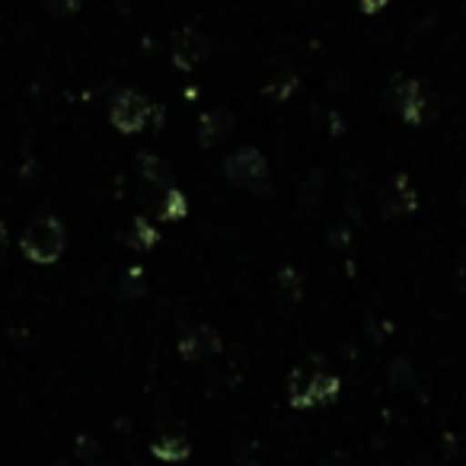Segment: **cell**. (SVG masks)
I'll list each match as a JSON object with an SVG mask.
<instances>
[{"instance_id": "obj_1", "label": "cell", "mask_w": 466, "mask_h": 466, "mask_svg": "<svg viewBox=\"0 0 466 466\" xmlns=\"http://www.w3.org/2000/svg\"><path fill=\"white\" fill-rule=\"evenodd\" d=\"M339 396V377L329 374L319 364H300L291 374L288 383V402L294 409H313V406H329Z\"/></svg>"}, {"instance_id": "obj_2", "label": "cell", "mask_w": 466, "mask_h": 466, "mask_svg": "<svg viewBox=\"0 0 466 466\" xmlns=\"http://www.w3.org/2000/svg\"><path fill=\"white\" fill-rule=\"evenodd\" d=\"M65 243H67L65 224H61L58 218H52V214L33 218V224L23 233V253H26V259L35 262V266H52V262H58L61 253H65Z\"/></svg>"}, {"instance_id": "obj_3", "label": "cell", "mask_w": 466, "mask_h": 466, "mask_svg": "<svg viewBox=\"0 0 466 466\" xmlns=\"http://www.w3.org/2000/svg\"><path fill=\"white\" fill-rule=\"evenodd\" d=\"M224 173L230 182H237V186H243V188H253V192H266L268 188V163H266V157L253 147H243L233 157H227Z\"/></svg>"}, {"instance_id": "obj_4", "label": "cell", "mask_w": 466, "mask_h": 466, "mask_svg": "<svg viewBox=\"0 0 466 466\" xmlns=\"http://www.w3.org/2000/svg\"><path fill=\"white\" fill-rule=\"evenodd\" d=\"M147 118H150V103L141 96V93L125 90V93H118V96L112 99L109 122L116 125L118 131H125V135H135V131H141L144 125H147Z\"/></svg>"}, {"instance_id": "obj_5", "label": "cell", "mask_w": 466, "mask_h": 466, "mask_svg": "<svg viewBox=\"0 0 466 466\" xmlns=\"http://www.w3.org/2000/svg\"><path fill=\"white\" fill-rule=\"evenodd\" d=\"M390 96H393V106L409 125H421L431 112V99H428V90L419 80H396Z\"/></svg>"}, {"instance_id": "obj_6", "label": "cell", "mask_w": 466, "mask_h": 466, "mask_svg": "<svg viewBox=\"0 0 466 466\" xmlns=\"http://www.w3.org/2000/svg\"><path fill=\"white\" fill-rule=\"evenodd\" d=\"M220 351V336L211 329V326L205 323H192L182 329L179 336V355L186 358V361L198 364V361H208V358H214Z\"/></svg>"}, {"instance_id": "obj_7", "label": "cell", "mask_w": 466, "mask_h": 466, "mask_svg": "<svg viewBox=\"0 0 466 466\" xmlns=\"http://www.w3.org/2000/svg\"><path fill=\"white\" fill-rule=\"evenodd\" d=\"M415 205H419V195H415L412 182H409L406 176H393L380 195L383 214H387V218H406V214L415 211Z\"/></svg>"}, {"instance_id": "obj_8", "label": "cell", "mask_w": 466, "mask_h": 466, "mask_svg": "<svg viewBox=\"0 0 466 466\" xmlns=\"http://www.w3.org/2000/svg\"><path fill=\"white\" fill-rule=\"evenodd\" d=\"M208 52H211V42L198 29H182V35L173 46V61L182 71H192V67H198L208 58Z\"/></svg>"}, {"instance_id": "obj_9", "label": "cell", "mask_w": 466, "mask_h": 466, "mask_svg": "<svg viewBox=\"0 0 466 466\" xmlns=\"http://www.w3.org/2000/svg\"><path fill=\"white\" fill-rule=\"evenodd\" d=\"M233 131V116L230 109H224V106H218V109H208L205 116H201L198 122V141L205 144V147H214V144H220L227 135Z\"/></svg>"}, {"instance_id": "obj_10", "label": "cell", "mask_w": 466, "mask_h": 466, "mask_svg": "<svg viewBox=\"0 0 466 466\" xmlns=\"http://www.w3.org/2000/svg\"><path fill=\"white\" fill-rule=\"evenodd\" d=\"M188 451H192V444H188V438L182 431L160 434V438L150 444V453H154L157 460H163V463H182V460L188 457Z\"/></svg>"}, {"instance_id": "obj_11", "label": "cell", "mask_w": 466, "mask_h": 466, "mask_svg": "<svg viewBox=\"0 0 466 466\" xmlns=\"http://www.w3.org/2000/svg\"><path fill=\"white\" fill-rule=\"evenodd\" d=\"M186 214V198H182V192H176V188H167V195H163V211L160 218L163 220H176Z\"/></svg>"}, {"instance_id": "obj_12", "label": "cell", "mask_w": 466, "mask_h": 466, "mask_svg": "<svg viewBox=\"0 0 466 466\" xmlns=\"http://www.w3.org/2000/svg\"><path fill=\"white\" fill-rule=\"evenodd\" d=\"M131 243L137 249H150L157 243V230L147 224V220H135V233H131Z\"/></svg>"}, {"instance_id": "obj_13", "label": "cell", "mask_w": 466, "mask_h": 466, "mask_svg": "<svg viewBox=\"0 0 466 466\" xmlns=\"http://www.w3.org/2000/svg\"><path fill=\"white\" fill-rule=\"evenodd\" d=\"M42 4L58 16H67V14H74V10H80V0H42Z\"/></svg>"}, {"instance_id": "obj_14", "label": "cell", "mask_w": 466, "mask_h": 466, "mask_svg": "<svg viewBox=\"0 0 466 466\" xmlns=\"http://www.w3.org/2000/svg\"><path fill=\"white\" fill-rule=\"evenodd\" d=\"M144 173H147L150 179L160 182V186H163V182H169V176H167V169H163V163L154 160V157H144Z\"/></svg>"}, {"instance_id": "obj_15", "label": "cell", "mask_w": 466, "mask_h": 466, "mask_svg": "<svg viewBox=\"0 0 466 466\" xmlns=\"http://www.w3.org/2000/svg\"><path fill=\"white\" fill-rule=\"evenodd\" d=\"M358 7H361V14H377L387 7V0H358Z\"/></svg>"}, {"instance_id": "obj_16", "label": "cell", "mask_w": 466, "mask_h": 466, "mask_svg": "<svg viewBox=\"0 0 466 466\" xmlns=\"http://www.w3.org/2000/svg\"><path fill=\"white\" fill-rule=\"evenodd\" d=\"M4 247H7V227L0 224V249H4Z\"/></svg>"}, {"instance_id": "obj_17", "label": "cell", "mask_w": 466, "mask_h": 466, "mask_svg": "<svg viewBox=\"0 0 466 466\" xmlns=\"http://www.w3.org/2000/svg\"><path fill=\"white\" fill-rule=\"evenodd\" d=\"M460 201L466 205V179H463V186H460Z\"/></svg>"}]
</instances>
